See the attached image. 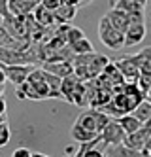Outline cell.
<instances>
[{"mask_svg":"<svg viewBox=\"0 0 151 157\" xmlns=\"http://www.w3.org/2000/svg\"><path fill=\"white\" fill-rule=\"evenodd\" d=\"M98 38H100V42L104 46L113 49V51L125 48V32L115 29L106 15L98 21Z\"/></svg>","mask_w":151,"mask_h":157,"instance_id":"cell-1","label":"cell"},{"mask_svg":"<svg viewBox=\"0 0 151 157\" xmlns=\"http://www.w3.org/2000/svg\"><path fill=\"white\" fill-rule=\"evenodd\" d=\"M100 136H102V142L106 146H117V144H125L126 132L119 125V121H111L110 125L100 132Z\"/></svg>","mask_w":151,"mask_h":157,"instance_id":"cell-2","label":"cell"},{"mask_svg":"<svg viewBox=\"0 0 151 157\" xmlns=\"http://www.w3.org/2000/svg\"><path fill=\"white\" fill-rule=\"evenodd\" d=\"M115 64H117V68L121 70V74L126 82H138L142 70H140V66H138L134 55H129V57H123L119 61H115Z\"/></svg>","mask_w":151,"mask_h":157,"instance_id":"cell-3","label":"cell"},{"mask_svg":"<svg viewBox=\"0 0 151 157\" xmlns=\"http://www.w3.org/2000/svg\"><path fill=\"white\" fill-rule=\"evenodd\" d=\"M6 76H8V82H11L13 85H23L28 82V76L32 72V68L28 64H17V66H4Z\"/></svg>","mask_w":151,"mask_h":157,"instance_id":"cell-4","label":"cell"},{"mask_svg":"<svg viewBox=\"0 0 151 157\" xmlns=\"http://www.w3.org/2000/svg\"><path fill=\"white\" fill-rule=\"evenodd\" d=\"M145 38V23H130L125 32V48H132Z\"/></svg>","mask_w":151,"mask_h":157,"instance_id":"cell-5","label":"cell"},{"mask_svg":"<svg viewBox=\"0 0 151 157\" xmlns=\"http://www.w3.org/2000/svg\"><path fill=\"white\" fill-rule=\"evenodd\" d=\"M108 64H110V61H108L106 55L92 53L91 63H89V66H87V76H89V80H96L98 76H102V72L106 70Z\"/></svg>","mask_w":151,"mask_h":157,"instance_id":"cell-6","label":"cell"},{"mask_svg":"<svg viewBox=\"0 0 151 157\" xmlns=\"http://www.w3.org/2000/svg\"><path fill=\"white\" fill-rule=\"evenodd\" d=\"M106 17L110 19V23L117 29V30H121V32H126V29L130 27L129 13L123 12V10H119V8H111L110 12L106 13Z\"/></svg>","mask_w":151,"mask_h":157,"instance_id":"cell-7","label":"cell"},{"mask_svg":"<svg viewBox=\"0 0 151 157\" xmlns=\"http://www.w3.org/2000/svg\"><path fill=\"white\" fill-rule=\"evenodd\" d=\"M147 138H149V131L145 127H142L138 132L129 134V136H126L125 146H129L130 150H136V151H144L147 148Z\"/></svg>","mask_w":151,"mask_h":157,"instance_id":"cell-8","label":"cell"},{"mask_svg":"<svg viewBox=\"0 0 151 157\" xmlns=\"http://www.w3.org/2000/svg\"><path fill=\"white\" fill-rule=\"evenodd\" d=\"M42 68H43L45 72H51V74H55V76H59V78H68V76L74 74V64L68 63V61L45 63V64H42Z\"/></svg>","mask_w":151,"mask_h":157,"instance_id":"cell-9","label":"cell"},{"mask_svg":"<svg viewBox=\"0 0 151 157\" xmlns=\"http://www.w3.org/2000/svg\"><path fill=\"white\" fill-rule=\"evenodd\" d=\"M104 157H142V151L130 150L125 144H117V146H106L104 144Z\"/></svg>","mask_w":151,"mask_h":157,"instance_id":"cell-10","label":"cell"},{"mask_svg":"<svg viewBox=\"0 0 151 157\" xmlns=\"http://www.w3.org/2000/svg\"><path fill=\"white\" fill-rule=\"evenodd\" d=\"M34 17H36V21L43 27V29H51L55 23H57V19H55V13L51 12V10H47L45 6L38 4L36 8H34Z\"/></svg>","mask_w":151,"mask_h":157,"instance_id":"cell-11","label":"cell"},{"mask_svg":"<svg viewBox=\"0 0 151 157\" xmlns=\"http://www.w3.org/2000/svg\"><path fill=\"white\" fill-rule=\"evenodd\" d=\"M55 19H57V23L59 25H68L70 21L76 17V13H77V6H72V4H62L59 10H55Z\"/></svg>","mask_w":151,"mask_h":157,"instance_id":"cell-12","label":"cell"},{"mask_svg":"<svg viewBox=\"0 0 151 157\" xmlns=\"http://www.w3.org/2000/svg\"><path fill=\"white\" fill-rule=\"evenodd\" d=\"M119 121V125L123 127V131L126 132V136L129 134H134V132H138L142 127H144V123L138 119L134 114H126V116H123V117H119L117 119Z\"/></svg>","mask_w":151,"mask_h":157,"instance_id":"cell-13","label":"cell"},{"mask_svg":"<svg viewBox=\"0 0 151 157\" xmlns=\"http://www.w3.org/2000/svg\"><path fill=\"white\" fill-rule=\"evenodd\" d=\"M81 83V80L76 76V74H72V76H68V78H62V85H61V91H62V98H66L68 102L72 100V95H74V91L77 89V85Z\"/></svg>","mask_w":151,"mask_h":157,"instance_id":"cell-14","label":"cell"},{"mask_svg":"<svg viewBox=\"0 0 151 157\" xmlns=\"http://www.w3.org/2000/svg\"><path fill=\"white\" fill-rule=\"evenodd\" d=\"M145 4L147 0H117L115 8L123 10L126 13H132V12H145Z\"/></svg>","mask_w":151,"mask_h":157,"instance_id":"cell-15","label":"cell"},{"mask_svg":"<svg viewBox=\"0 0 151 157\" xmlns=\"http://www.w3.org/2000/svg\"><path fill=\"white\" fill-rule=\"evenodd\" d=\"M70 134H72V138H74L76 142H79V144H83V142H91V140H95V138L98 136L96 132H91V131L83 129V127L79 125V123H74V125H72Z\"/></svg>","mask_w":151,"mask_h":157,"instance_id":"cell-16","label":"cell"},{"mask_svg":"<svg viewBox=\"0 0 151 157\" xmlns=\"http://www.w3.org/2000/svg\"><path fill=\"white\" fill-rule=\"evenodd\" d=\"M76 123H79L83 129H87V131H91V132H96L98 134V129H96V119H95V112L92 110H89V112H83V114H79V117H77V121Z\"/></svg>","mask_w":151,"mask_h":157,"instance_id":"cell-17","label":"cell"},{"mask_svg":"<svg viewBox=\"0 0 151 157\" xmlns=\"http://www.w3.org/2000/svg\"><path fill=\"white\" fill-rule=\"evenodd\" d=\"M134 57H136V63H138L142 72H151V46L144 48L142 51H138Z\"/></svg>","mask_w":151,"mask_h":157,"instance_id":"cell-18","label":"cell"},{"mask_svg":"<svg viewBox=\"0 0 151 157\" xmlns=\"http://www.w3.org/2000/svg\"><path fill=\"white\" fill-rule=\"evenodd\" d=\"M132 114H134V116H136V117H138V119H140L144 125H145V123L151 119V100H147V98H145V100H142V102L136 106V110L132 112Z\"/></svg>","mask_w":151,"mask_h":157,"instance_id":"cell-19","label":"cell"},{"mask_svg":"<svg viewBox=\"0 0 151 157\" xmlns=\"http://www.w3.org/2000/svg\"><path fill=\"white\" fill-rule=\"evenodd\" d=\"M70 48H72V51H74L76 55H89V53H95V48H92L91 40H87V38H83V40L72 44Z\"/></svg>","mask_w":151,"mask_h":157,"instance_id":"cell-20","label":"cell"},{"mask_svg":"<svg viewBox=\"0 0 151 157\" xmlns=\"http://www.w3.org/2000/svg\"><path fill=\"white\" fill-rule=\"evenodd\" d=\"M95 112V119H96V129H98V134L106 129L110 123H111V117L108 116V114H104V112H100V110H92Z\"/></svg>","mask_w":151,"mask_h":157,"instance_id":"cell-21","label":"cell"},{"mask_svg":"<svg viewBox=\"0 0 151 157\" xmlns=\"http://www.w3.org/2000/svg\"><path fill=\"white\" fill-rule=\"evenodd\" d=\"M66 38H68V46H72V44L83 40V38H87V36H85V32L81 30V29H77V27H68Z\"/></svg>","mask_w":151,"mask_h":157,"instance_id":"cell-22","label":"cell"},{"mask_svg":"<svg viewBox=\"0 0 151 157\" xmlns=\"http://www.w3.org/2000/svg\"><path fill=\"white\" fill-rule=\"evenodd\" d=\"M138 87L142 89V93L147 95L151 89V72H142L140 78H138Z\"/></svg>","mask_w":151,"mask_h":157,"instance_id":"cell-23","label":"cell"},{"mask_svg":"<svg viewBox=\"0 0 151 157\" xmlns=\"http://www.w3.org/2000/svg\"><path fill=\"white\" fill-rule=\"evenodd\" d=\"M9 138H11V131L8 127V123H2V125H0V148L8 146Z\"/></svg>","mask_w":151,"mask_h":157,"instance_id":"cell-24","label":"cell"},{"mask_svg":"<svg viewBox=\"0 0 151 157\" xmlns=\"http://www.w3.org/2000/svg\"><path fill=\"white\" fill-rule=\"evenodd\" d=\"M0 15H2L6 21L13 17L11 12H9V0H0Z\"/></svg>","mask_w":151,"mask_h":157,"instance_id":"cell-25","label":"cell"},{"mask_svg":"<svg viewBox=\"0 0 151 157\" xmlns=\"http://www.w3.org/2000/svg\"><path fill=\"white\" fill-rule=\"evenodd\" d=\"M62 4H64V0H43V2H42V6H45L47 10H51V12L59 10Z\"/></svg>","mask_w":151,"mask_h":157,"instance_id":"cell-26","label":"cell"},{"mask_svg":"<svg viewBox=\"0 0 151 157\" xmlns=\"http://www.w3.org/2000/svg\"><path fill=\"white\" fill-rule=\"evenodd\" d=\"M130 23H145V12H132L129 13Z\"/></svg>","mask_w":151,"mask_h":157,"instance_id":"cell-27","label":"cell"},{"mask_svg":"<svg viewBox=\"0 0 151 157\" xmlns=\"http://www.w3.org/2000/svg\"><path fill=\"white\" fill-rule=\"evenodd\" d=\"M85 157H104V142L100 146H96V148H92Z\"/></svg>","mask_w":151,"mask_h":157,"instance_id":"cell-28","label":"cell"},{"mask_svg":"<svg viewBox=\"0 0 151 157\" xmlns=\"http://www.w3.org/2000/svg\"><path fill=\"white\" fill-rule=\"evenodd\" d=\"M11 157H32V151L27 148H17V150H13Z\"/></svg>","mask_w":151,"mask_h":157,"instance_id":"cell-29","label":"cell"},{"mask_svg":"<svg viewBox=\"0 0 151 157\" xmlns=\"http://www.w3.org/2000/svg\"><path fill=\"white\" fill-rule=\"evenodd\" d=\"M8 82V76H6V70H4V64L0 66V85H4Z\"/></svg>","mask_w":151,"mask_h":157,"instance_id":"cell-30","label":"cell"},{"mask_svg":"<svg viewBox=\"0 0 151 157\" xmlns=\"http://www.w3.org/2000/svg\"><path fill=\"white\" fill-rule=\"evenodd\" d=\"M64 2H66V4H72V6H77V8H79L81 4H83V0H64Z\"/></svg>","mask_w":151,"mask_h":157,"instance_id":"cell-31","label":"cell"},{"mask_svg":"<svg viewBox=\"0 0 151 157\" xmlns=\"http://www.w3.org/2000/svg\"><path fill=\"white\" fill-rule=\"evenodd\" d=\"M21 2H25V4H30V6H34V8L38 6V0H21Z\"/></svg>","mask_w":151,"mask_h":157,"instance_id":"cell-32","label":"cell"},{"mask_svg":"<svg viewBox=\"0 0 151 157\" xmlns=\"http://www.w3.org/2000/svg\"><path fill=\"white\" fill-rule=\"evenodd\" d=\"M32 157H49V155H45V153H40V151H34Z\"/></svg>","mask_w":151,"mask_h":157,"instance_id":"cell-33","label":"cell"},{"mask_svg":"<svg viewBox=\"0 0 151 157\" xmlns=\"http://www.w3.org/2000/svg\"><path fill=\"white\" fill-rule=\"evenodd\" d=\"M144 127H145V129H147V131H149V132H151V119H149V121H147V123H145V125H144Z\"/></svg>","mask_w":151,"mask_h":157,"instance_id":"cell-34","label":"cell"},{"mask_svg":"<svg viewBox=\"0 0 151 157\" xmlns=\"http://www.w3.org/2000/svg\"><path fill=\"white\" fill-rule=\"evenodd\" d=\"M147 148H151V132H149V138H147Z\"/></svg>","mask_w":151,"mask_h":157,"instance_id":"cell-35","label":"cell"},{"mask_svg":"<svg viewBox=\"0 0 151 157\" xmlns=\"http://www.w3.org/2000/svg\"><path fill=\"white\" fill-rule=\"evenodd\" d=\"M4 95V85H0V97Z\"/></svg>","mask_w":151,"mask_h":157,"instance_id":"cell-36","label":"cell"},{"mask_svg":"<svg viewBox=\"0 0 151 157\" xmlns=\"http://www.w3.org/2000/svg\"><path fill=\"white\" fill-rule=\"evenodd\" d=\"M4 21H6V19H4L2 15H0V27H2V25H4Z\"/></svg>","mask_w":151,"mask_h":157,"instance_id":"cell-37","label":"cell"},{"mask_svg":"<svg viewBox=\"0 0 151 157\" xmlns=\"http://www.w3.org/2000/svg\"><path fill=\"white\" fill-rule=\"evenodd\" d=\"M144 151H147V153H149V155H151V148H145V150H144Z\"/></svg>","mask_w":151,"mask_h":157,"instance_id":"cell-38","label":"cell"},{"mask_svg":"<svg viewBox=\"0 0 151 157\" xmlns=\"http://www.w3.org/2000/svg\"><path fill=\"white\" fill-rule=\"evenodd\" d=\"M92 2V0H83V4H91Z\"/></svg>","mask_w":151,"mask_h":157,"instance_id":"cell-39","label":"cell"},{"mask_svg":"<svg viewBox=\"0 0 151 157\" xmlns=\"http://www.w3.org/2000/svg\"><path fill=\"white\" fill-rule=\"evenodd\" d=\"M0 66H2V63H0Z\"/></svg>","mask_w":151,"mask_h":157,"instance_id":"cell-40","label":"cell"}]
</instances>
